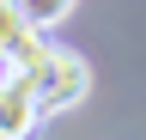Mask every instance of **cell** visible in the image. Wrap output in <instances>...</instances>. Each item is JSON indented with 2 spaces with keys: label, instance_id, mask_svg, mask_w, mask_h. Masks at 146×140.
Instances as JSON below:
<instances>
[{
  "label": "cell",
  "instance_id": "6da1fadb",
  "mask_svg": "<svg viewBox=\"0 0 146 140\" xmlns=\"http://www.w3.org/2000/svg\"><path fill=\"white\" fill-rule=\"evenodd\" d=\"M25 79H31L36 104H43V116H67V110H79V104L91 98L85 55H73V49H61V43H49L43 55H36V67H25Z\"/></svg>",
  "mask_w": 146,
  "mask_h": 140
},
{
  "label": "cell",
  "instance_id": "7a4b0ae2",
  "mask_svg": "<svg viewBox=\"0 0 146 140\" xmlns=\"http://www.w3.org/2000/svg\"><path fill=\"white\" fill-rule=\"evenodd\" d=\"M43 122V104H36L25 73H0V140H18Z\"/></svg>",
  "mask_w": 146,
  "mask_h": 140
},
{
  "label": "cell",
  "instance_id": "3957f363",
  "mask_svg": "<svg viewBox=\"0 0 146 140\" xmlns=\"http://www.w3.org/2000/svg\"><path fill=\"white\" fill-rule=\"evenodd\" d=\"M73 6H79V0H18V12H25L36 31H55V25H61Z\"/></svg>",
  "mask_w": 146,
  "mask_h": 140
}]
</instances>
